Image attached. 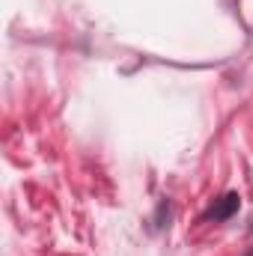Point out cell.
I'll list each match as a JSON object with an SVG mask.
<instances>
[{"instance_id": "cell-1", "label": "cell", "mask_w": 253, "mask_h": 256, "mask_svg": "<svg viewBox=\"0 0 253 256\" xmlns=\"http://www.w3.org/2000/svg\"><path fill=\"white\" fill-rule=\"evenodd\" d=\"M238 208H242V196L238 194H226V196H220V200L212 202V208L202 214V220H218L220 224V220H230Z\"/></svg>"}, {"instance_id": "cell-2", "label": "cell", "mask_w": 253, "mask_h": 256, "mask_svg": "<svg viewBox=\"0 0 253 256\" xmlns=\"http://www.w3.org/2000/svg\"><path fill=\"white\" fill-rule=\"evenodd\" d=\"M250 256H253V254H250Z\"/></svg>"}]
</instances>
